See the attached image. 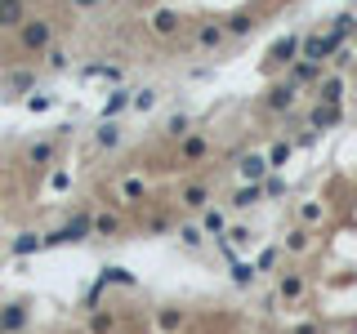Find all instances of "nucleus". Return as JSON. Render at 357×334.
<instances>
[{"label":"nucleus","mask_w":357,"mask_h":334,"mask_svg":"<svg viewBox=\"0 0 357 334\" xmlns=\"http://www.w3.org/2000/svg\"><path fill=\"white\" fill-rule=\"evenodd\" d=\"M90 236H94V214H90V209H81V214L68 218L59 232L45 236V250H50V245H76V241H90Z\"/></svg>","instance_id":"1"},{"label":"nucleus","mask_w":357,"mask_h":334,"mask_svg":"<svg viewBox=\"0 0 357 334\" xmlns=\"http://www.w3.org/2000/svg\"><path fill=\"white\" fill-rule=\"evenodd\" d=\"M18 41H23V50H50V41H54V27L45 23V18H27L23 23V32H18Z\"/></svg>","instance_id":"2"},{"label":"nucleus","mask_w":357,"mask_h":334,"mask_svg":"<svg viewBox=\"0 0 357 334\" xmlns=\"http://www.w3.org/2000/svg\"><path fill=\"white\" fill-rule=\"evenodd\" d=\"M147 196H152V183H147V178H139V174L116 178V200L121 205H143Z\"/></svg>","instance_id":"3"},{"label":"nucleus","mask_w":357,"mask_h":334,"mask_svg":"<svg viewBox=\"0 0 357 334\" xmlns=\"http://www.w3.org/2000/svg\"><path fill=\"white\" fill-rule=\"evenodd\" d=\"M308 294V276L304 272H281V281H277V299L281 303H299Z\"/></svg>","instance_id":"4"},{"label":"nucleus","mask_w":357,"mask_h":334,"mask_svg":"<svg viewBox=\"0 0 357 334\" xmlns=\"http://www.w3.org/2000/svg\"><path fill=\"white\" fill-rule=\"evenodd\" d=\"M27 321H32L27 303H5V308H0V330H5V334H18V330H27Z\"/></svg>","instance_id":"5"},{"label":"nucleus","mask_w":357,"mask_h":334,"mask_svg":"<svg viewBox=\"0 0 357 334\" xmlns=\"http://www.w3.org/2000/svg\"><path fill=\"white\" fill-rule=\"evenodd\" d=\"M183 326H187V308H174V303L156 308V330H161V334H178Z\"/></svg>","instance_id":"6"},{"label":"nucleus","mask_w":357,"mask_h":334,"mask_svg":"<svg viewBox=\"0 0 357 334\" xmlns=\"http://www.w3.org/2000/svg\"><path fill=\"white\" fill-rule=\"evenodd\" d=\"M178 156H183V165H192V160H205V156H210V138H205V134H187L183 147H178Z\"/></svg>","instance_id":"7"},{"label":"nucleus","mask_w":357,"mask_h":334,"mask_svg":"<svg viewBox=\"0 0 357 334\" xmlns=\"http://www.w3.org/2000/svg\"><path fill=\"white\" fill-rule=\"evenodd\" d=\"M121 232H125V218L116 209H99L94 214V236H121Z\"/></svg>","instance_id":"8"},{"label":"nucleus","mask_w":357,"mask_h":334,"mask_svg":"<svg viewBox=\"0 0 357 334\" xmlns=\"http://www.w3.org/2000/svg\"><path fill=\"white\" fill-rule=\"evenodd\" d=\"M201 227H205V236H210V241H214V236H223V232H228V209L205 205V209H201Z\"/></svg>","instance_id":"9"},{"label":"nucleus","mask_w":357,"mask_h":334,"mask_svg":"<svg viewBox=\"0 0 357 334\" xmlns=\"http://www.w3.org/2000/svg\"><path fill=\"white\" fill-rule=\"evenodd\" d=\"M241 178H246V183H264L268 178V156H259V152H250V156H241Z\"/></svg>","instance_id":"10"},{"label":"nucleus","mask_w":357,"mask_h":334,"mask_svg":"<svg viewBox=\"0 0 357 334\" xmlns=\"http://www.w3.org/2000/svg\"><path fill=\"white\" fill-rule=\"evenodd\" d=\"M259 200H264V183H246L237 196L228 200V209H237V214H246V209H255Z\"/></svg>","instance_id":"11"},{"label":"nucleus","mask_w":357,"mask_h":334,"mask_svg":"<svg viewBox=\"0 0 357 334\" xmlns=\"http://www.w3.org/2000/svg\"><path fill=\"white\" fill-rule=\"evenodd\" d=\"M178 200H183V209H196V214H201V209L210 205V187H205V183H183Z\"/></svg>","instance_id":"12"},{"label":"nucleus","mask_w":357,"mask_h":334,"mask_svg":"<svg viewBox=\"0 0 357 334\" xmlns=\"http://www.w3.org/2000/svg\"><path fill=\"white\" fill-rule=\"evenodd\" d=\"M174 236H178V245H183V250H201V245L210 241L201 223H178V227H174Z\"/></svg>","instance_id":"13"},{"label":"nucleus","mask_w":357,"mask_h":334,"mask_svg":"<svg viewBox=\"0 0 357 334\" xmlns=\"http://www.w3.org/2000/svg\"><path fill=\"white\" fill-rule=\"evenodd\" d=\"M335 50H340V45H335L331 36H308V41H304V59L308 63H322L326 54H335Z\"/></svg>","instance_id":"14"},{"label":"nucleus","mask_w":357,"mask_h":334,"mask_svg":"<svg viewBox=\"0 0 357 334\" xmlns=\"http://www.w3.org/2000/svg\"><path fill=\"white\" fill-rule=\"evenodd\" d=\"M255 263H241V259H232V267H228V281L237 285V290H250V285H255Z\"/></svg>","instance_id":"15"},{"label":"nucleus","mask_w":357,"mask_h":334,"mask_svg":"<svg viewBox=\"0 0 357 334\" xmlns=\"http://www.w3.org/2000/svg\"><path fill=\"white\" fill-rule=\"evenodd\" d=\"M36 250H45V236L41 232H23V236L9 241V254H36Z\"/></svg>","instance_id":"16"},{"label":"nucleus","mask_w":357,"mask_h":334,"mask_svg":"<svg viewBox=\"0 0 357 334\" xmlns=\"http://www.w3.org/2000/svg\"><path fill=\"white\" fill-rule=\"evenodd\" d=\"M54 156H59V147H54V143H32V147H27V165H54Z\"/></svg>","instance_id":"17"},{"label":"nucleus","mask_w":357,"mask_h":334,"mask_svg":"<svg viewBox=\"0 0 357 334\" xmlns=\"http://www.w3.org/2000/svg\"><path fill=\"white\" fill-rule=\"evenodd\" d=\"M299 50H304V41H299V36H281V41L272 45V63H290Z\"/></svg>","instance_id":"18"},{"label":"nucleus","mask_w":357,"mask_h":334,"mask_svg":"<svg viewBox=\"0 0 357 334\" xmlns=\"http://www.w3.org/2000/svg\"><path fill=\"white\" fill-rule=\"evenodd\" d=\"M308 245H313L308 227H290V232H286V241H281V250H286V254H304Z\"/></svg>","instance_id":"19"},{"label":"nucleus","mask_w":357,"mask_h":334,"mask_svg":"<svg viewBox=\"0 0 357 334\" xmlns=\"http://www.w3.org/2000/svg\"><path fill=\"white\" fill-rule=\"evenodd\" d=\"M23 0H0V27H23Z\"/></svg>","instance_id":"20"},{"label":"nucleus","mask_w":357,"mask_h":334,"mask_svg":"<svg viewBox=\"0 0 357 334\" xmlns=\"http://www.w3.org/2000/svg\"><path fill=\"white\" fill-rule=\"evenodd\" d=\"M152 32L156 36H174L178 32V14H174V9H156V14H152Z\"/></svg>","instance_id":"21"},{"label":"nucleus","mask_w":357,"mask_h":334,"mask_svg":"<svg viewBox=\"0 0 357 334\" xmlns=\"http://www.w3.org/2000/svg\"><path fill=\"white\" fill-rule=\"evenodd\" d=\"M223 23H205V27H196V45H201V50H214V45L223 41Z\"/></svg>","instance_id":"22"},{"label":"nucleus","mask_w":357,"mask_h":334,"mask_svg":"<svg viewBox=\"0 0 357 334\" xmlns=\"http://www.w3.org/2000/svg\"><path fill=\"white\" fill-rule=\"evenodd\" d=\"M317 76H322V63H308V59H304L295 72H290V85H313Z\"/></svg>","instance_id":"23"},{"label":"nucleus","mask_w":357,"mask_h":334,"mask_svg":"<svg viewBox=\"0 0 357 334\" xmlns=\"http://www.w3.org/2000/svg\"><path fill=\"white\" fill-rule=\"evenodd\" d=\"M322 218H326V205H322V200H304V205H299V223H304V227L322 223Z\"/></svg>","instance_id":"24"},{"label":"nucleus","mask_w":357,"mask_h":334,"mask_svg":"<svg viewBox=\"0 0 357 334\" xmlns=\"http://www.w3.org/2000/svg\"><path fill=\"white\" fill-rule=\"evenodd\" d=\"M290 103H295V85H277V90L268 94V107L272 112H286Z\"/></svg>","instance_id":"25"},{"label":"nucleus","mask_w":357,"mask_h":334,"mask_svg":"<svg viewBox=\"0 0 357 334\" xmlns=\"http://www.w3.org/2000/svg\"><path fill=\"white\" fill-rule=\"evenodd\" d=\"M317 98H322V103H335V107H340V98H344V81H340V76H331V81H322V90H317Z\"/></svg>","instance_id":"26"},{"label":"nucleus","mask_w":357,"mask_h":334,"mask_svg":"<svg viewBox=\"0 0 357 334\" xmlns=\"http://www.w3.org/2000/svg\"><path fill=\"white\" fill-rule=\"evenodd\" d=\"M250 27H255V18H250V14H246V9H241V14H232V18H228V23H223V32H228V36H246V32H250Z\"/></svg>","instance_id":"27"},{"label":"nucleus","mask_w":357,"mask_h":334,"mask_svg":"<svg viewBox=\"0 0 357 334\" xmlns=\"http://www.w3.org/2000/svg\"><path fill=\"white\" fill-rule=\"evenodd\" d=\"M335 121H340V107H335V103H322V107L313 112V129H326V125H335Z\"/></svg>","instance_id":"28"},{"label":"nucleus","mask_w":357,"mask_h":334,"mask_svg":"<svg viewBox=\"0 0 357 334\" xmlns=\"http://www.w3.org/2000/svg\"><path fill=\"white\" fill-rule=\"evenodd\" d=\"M165 232H174V214H165V209H161V214L147 218V236H165Z\"/></svg>","instance_id":"29"},{"label":"nucleus","mask_w":357,"mask_h":334,"mask_svg":"<svg viewBox=\"0 0 357 334\" xmlns=\"http://www.w3.org/2000/svg\"><path fill=\"white\" fill-rule=\"evenodd\" d=\"M223 241L237 250V245H250V241H255V232H250L246 223H237V227H228V232H223Z\"/></svg>","instance_id":"30"},{"label":"nucleus","mask_w":357,"mask_h":334,"mask_svg":"<svg viewBox=\"0 0 357 334\" xmlns=\"http://www.w3.org/2000/svg\"><path fill=\"white\" fill-rule=\"evenodd\" d=\"M112 326H116L112 312H94V317H90V334H112Z\"/></svg>","instance_id":"31"},{"label":"nucleus","mask_w":357,"mask_h":334,"mask_svg":"<svg viewBox=\"0 0 357 334\" xmlns=\"http://www.w3.org/2000/svg\"><path fill=\"white\" fill-rule=\"evenodd\" d=\"M277 259H281V245H268V250L255 259V272H272V267H277Z\"/></svg>","instance_id":"32"},{"label":"nucleus","mask_w":357,"mask_h":334,"mask_svg":"<svg viewBox=\"0 0 357 334\" xmlns=\"http://www.w3.org/2000/svg\"><path fill=\"white\" fill-rule=\"evenodd\" d=\"M264 196H268V200H277V196H286V178H277V174H268V178H264Z\"/></svg>","instance_id":"33"},{"label":"nucleus","mask_w":357,"mask_h":334,"mask_svg":"<svg viewBox=\"0 0 357 334\" xmlns=\"http://www.w3.org/2000/svg\"><path fill=\"white\" fill-rule=\"evenodd\" d=\"M99 147H121V129L116 125H103L99 129Z\"/></svg>","instance_id":"34"},{"label":"nucleus","mask_w":357,"mask_h":334,"mask_svg":"<svg viewBox=\"0 0 357 334\" xmlns=\"http://www.w3.org/2000/svg\"><path fill=\"white\" fill-rule=\"evenodd\" d=\"M103 281H116V285H134V276L125 267H103Z\"/></svg>","instance_id":"35"},{"label":"nucleus","mask_w":357,"mask_h":334,"mask_svg":"<svg viewBox=\"0 0 357 334\" xmlns=\"http://www.w3.org/2000/svg\"><path fill=\"white\" fill-rule=\"evenodd\" d=\"M130 103H134V98H130L125 90H121V94H112V98H108V116H116V112H125Z\"/></svg>","instance_id":"36"},{"label":"nucleus","mask_w":357,"mask_h":334,"mask_svg":"<svg viewBox=\"0 0 357 334\" xmlns=\"http://www.w3.org/2000/svg\"><path fill=\"white\" fill-rule=\"evenodd\" d=\"M286 156H290V143H277V147L268 152V165H281V160H286Z\"/></svg>","instance_id":"37"},{"label":"nucleus","mask_w":357,"mask_h":334,"mask_svg":"<svg viewBox=\"0 0 357 334\" xmlns=\"http://www.w3.org/2000/svg\"><path fill=\"white\" fill-rule=\"evenodd\" d=\"M165 134H170V138H183V134H187V121H183V116H174L170 125H165Z\"/></svg>","instance_id":"38"},{"label":"nucleus","mask_w":357,"mask_h":334,"mask_svg":"<svg viewBox=\"0 0 357 334\" xmlns=\"http://www.w3.org/2000/svg\"><path fill=\"white\" fill-rule=\"evenodd\" d=\"M50 67H54V72H63V67H68V54H63V50H50Z\"/></svg>","instance_id":"39"},{"label":"nucleus","mask_w":357,"mask_h":334,"mask_svg":"<svg viewBox=\"0 0 357 334\" xmlns=\"http://www.w3.org/2000/svg\"><path fill=\"white\" fill-rule=\"evenodd\" d=\"M290 334H322V330H317V326H313V321H299V326H295V330H290Z\"/></svg>","instance_id":"40"},{"label":"nucleus","mask_w":357,"mask_h":334,"mask_svg":"<svg viewBox=\"0 0 357 334\" xmlns=\"http://www.w3.org/2000/svg\"><path fill=\"white\" fill-rule=\"evenodd\" d=\"M72 5H81V9H90V5H99V0H72Z\"/></svg>","instance_id":"41"},{"label":"nucleus","mask_w":357,"mask_h":334,"mask_svg":"<svg viewBox=\"0 0 357 334\" xmlns=\"http://www.w3.org/2000/svg\"><path fill=\"white\" fill-rule=\"evenodd\" d=\"M353 32H357V27H353Z\"/></svg>","instance_id":"42"}]
</instances>
